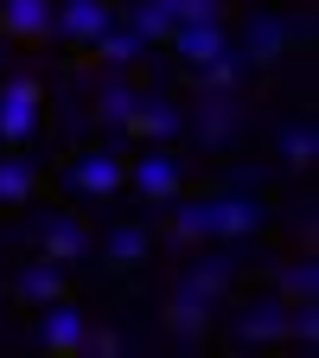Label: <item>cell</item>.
<instances>
[{
  "label": "cell",
  "instance_id": "1",
  "mask_svg": "<svg viewBox=\"0 0 319 358\" xmlns=\"http://www.w3.org/2000/svg\"><path fill=\"white\" fill-rule=\"evenodd\" d=\"M26 237H32V250H38L45 262H58V268H77V262L96 256L89 231H83L71 211H45V217H32V224H26Z\"/></svg>",
  "mask_w": 319,
  "mask_h": 358
},
{
  "label": "cell",
  "instance_id": "2",
  "mask_svg": "<svg viewBox=\"0 0 319 358\" xmlns=\"http://www.w3.org/2000/svg\"><path fill=\"white\" fill-rule=\"evenodd\" d=\"M45 115V83L38 77H7L0 83V148H26Z\"/></svg>",
  "mask_w": 319,
  "mask_h": 358
},
{
  "label": "cell",
  "instance_id": "3",
  "mask_svg": "<svg viewBox=\"0 0 319 358\" xmlns=\"http://www.w3.org/2000/svg\"><path fill=\"white\" fill-rule=\"evenodd\" d=\"M179 134H186V109H179L172 96H160V90H141V103H134L121 141H141V148H172Z\"/></svg>",
  "mask_w": 319,
  "mask_h": 358
},
{
  "label": "cell",
  "instance_id": "4",
  "mask_svg": "<svg viewBox=\"0 0 319 358\" xmlns=\"http://www.w3.org/2000/svg\"><path fill=\"white\" fill-rule=\"evenodd\" d=\"M83 333H89V320H83V307H77L71 294H58V301H45V307H38L32 339L52 352V358H77V352H83Z\"/></svg>",
  "mask_w": 319,
  "mask_h": 358
},
{
  "label": "cell",
  "instance_id": "5",
  "mask_svg": "<svg viewBox=\"0 0 319 358\" xmlns=\"http://www.w3.org/2000/svg\"><path fill=\"white\" fill-rule=\"evenodd\" d=\"M128 186L141 192V205H172L179 192H186V166H179V154H166V148H147L128 166Z\"/></svg>",
  "mask_w": 319,
  "mask_h": 358
},
{
  "label": "cell",
  "instance_id": "6",
  "mask_svg": "<svg viewBox=\"0 0 319 358\" xmlns=\"http://www.w3.org/2000/svg\"><path fill=\"white\" fill-rule=\"evenodd\" d=\"M186 128L198 134L205 154H223V148L243 134V103H237V90H223V96H198V115H186Z\"/></svg>",
  "mask_w": 319,
  "mask_h": 358
},
{
  "label": "cell",
  "instance_id": "7",
  "mask_svg": "<svg viewBox=\"0 0 319 358\" xmlns=\"http://www.w3.org/2000/svg\"><path fill=\"white\" fill-rule=\"evenodd\" d=\"M121 186H128V160H121L115 141H109V148H89V154L71 160V192H83V199H115Z\"/></svg>",
  "mask_w": 319,
  "mask_h": 358
},
{
  "label": "cell",
  "instance_id": "8",
  "mask_svg": "<svg viewBox=\"0 0 319 358\" xmlns=\"http://www.w3.org/2000/svg\"><path fill=\"white\" fill-rule=\"evenodd\" d=\"M230 45H237V52H243L255 71H268V64H281V58H288V20H281V13H268V7H255Z\"/></svg>",
  "mask_w": 319,
  "mask_h": 358
},
{
  "label": "cell",
  "instance_id": "9",
  "mask_svg": "<svg viewBox=\"0 0 319 358\" xmlns=\"http://www.w3.org/2000/svg\"><path fill=\"white\" fill-rule=\"evenodd\" d=\"M262 224H268V205H262L249 186L217 192V243H249Z\"/></svg>",
  "mask_w": 319,
  "mask_h": 358
},
{
  "label": "cell",
  "instance_id": "10",
  "mask_svg": "<svg viewBox=\"0 0 319 358\" xmlns=\"http://www.w3.org/2000/svg\"><path fill=\"white\" fill-rule=\"evenodd\" d=\"M237 339L243 345H281L288 339V301L281 294H249L237 313Z\"/></svg>",
  "mask_w": 319,
  "mask_h": 358
},
{
  "label": "cell",
  "instance_id": "11",
  "mask_svg": "<svg viewBox=\"0 0 319 358\" xmlns=\"http://www.w3.org/2000/svg\"><path fill=\"white\" fill-rule=\"evenodd\" d=\"M115 26V13H109V0H58V20H52V38H71V45H96L103 32Z\"/></svg>",
  "mask_w": 319,
  "mask_h": 358
},
{
  "label": "cell",
  "instance_id": "12",
  "mask_svg": "<svg viewBox=\"0 0 319 358\" xmlns=\"http://www.w3.org/2000/svg\"><path fill=\"white\" fill-rule=\"evenodd\" d=\"M230 282H237V256H198L186 275H179L172 294H186V301H198V307H217L223 294H230Z\"/></svg>",
  "mask_w": 319,
  "mask_h": 358
},
{
  "label": "cell",
  "instance_id": "13",
  "mask_svg": "<svg viewBox=\"0 0 319 358\" xmlns=\"http://www.w3.org/2000/svg\"><path fill=\"white\" fill-rule=\"evenodd\" d=\"M58 20V0H0V32L20 45H45Z\"/></svg>",
  "mask_w": 319,
  "mask_h": 358
},
{
  "label": "cell",
  "instance_id": "14",
  "mask_svg": "<svg viewBox=\"0 0 319 358\" xmlns=\"http://www.w3.org/2000/svg\"><path fill=\"white\" fill-rule=\"evenodd\" d=\"M172 243H217V192L172 199Z\"/></svg>",
  "mask_w": 319,
  "mask_h": 358
},
{
  "label": "cell",
  "instance_id": "15",
  "mask_svg": "<svg viewBox=\"0 0 319 358\" xmlns=\"http://www.w3.org/2000/svg\"><path fill=\"white\" fill-rule=\"evenodd\" d=\"M134 103H141V90L128 83V71H109L103 83H96V122L121 141V128H128V115H134Z\"/></svg>",
  "mask_w": 319,
  "mask_h": 358
},
{
  "label": "cell",
  "instance_id": "16",
  "mask_svg": "<svg viewBox=\"0 0 319 358\" xmlns=\"http://www.w3.org/2000/svg\"><path fill=\"white\" fill-rule=\"evenodd\" d=\"M172 52L186 58V71H198V64H211V58L230 52V26H223V20H211V26H179L172 32Z\"/></svg>",
  "mask_w": 319,
  "mask_h": 358
},
{
  "label": "cell",
  "instance_id": "17",
  "mask_svg": "<svg viewBox=\"0 0 319 358\" xmlns=\"http://www.w3.org/2000/svg\"><path fill=\"white\" fill-rule=\"evenodd\" d=\"M13 294L26 301V307H45V301H58V294H71V282H64V268L58 262H45V256H32L20 275H13Z\"/></svg>",
  "mask_w": 319,
  "mask_h": 358
},
{
  "label": "cell",
  "instance_id": "18",
  "mask_svg": "<svg viewBox=\"0 0 319 358\" xmlns=\"http://www.w3.org/2000/svg\"><path fill=\"white\" fill-rule=\"evenodd\" d=\"M154 256V231L147 224H115V231L103 237V262L109 268H147Z\"/></svg>",
  "mask_w": 319,
  "mask_h": 358
},
{
  "label": "cell",
  "instance_id": "19",
  "mask_svg": "<svg viewBox=\"0 0 319 358\" xmlns=\"http://www.w3.org/2000/svg\"><path fill=\"white\" fill-rule=\"evenodd\" d=\"M243 77H249V58L230 45L223 58H211V64L192 71V96H223V90H243Z\"/></svg>",
  "mask_w": 319,
  "mask_h": 358
},
{
  "label": "cell",
  "instance_id": "20",
  "mask_svg": "<svg viewBox=\"0 0 319 358\" xmlns=\"http://www.w3.org/2000/svg\"><path fill=\"white\" fill-rule=\"evenodd\" d=\"M275 148H281V166L288 173H306L313 160H319V128L300 115V122H281L275 128Z\"/></svg>",
  "mask_w": 319,
  "mask_h": 358
},
{
  "label": "cell",
  "instance_id": "21",
  "mask_svg": "<svg viewBox=\"0 0 319 358\" xmlns=\"http://www.w3.org/2000/svg\"><path fill=\"white\" fill-rule=\"evenodd\" d=\"M275 294H281L288 307H306V301H319V262H313V256H294V262H281V268H275Z\"/></svg>",
  "mask_w": 319,
  "mask_h": 358
},
{
  "label": "cell",
  "instance_id": "22",
  "mask_svg": "<svg viewBox=\"0 0 319 358\" xmlns=\"http://www.w3.org/2000/svg\"><path fill=\"white\" fill-rule=\"evenodd\" d=\"M38 192V166L26 154H0V211H13Z\"/></svg>",
  "mask_w": 319,
  "mask_h": 358
},
{
  "label": "cell",
  "instance_id": "23",
  "mask_svg": "<svg viewBox=\"0 0 319 358\" xmlns=\"http://www.w3.org/2000/svg\"><path fill=\"white\" fill-rule=\"evenodd\" d=\"M160 320H166V333H172V339H205L211 307H198V301H186V294H172V301L160 307Z\"/></svg>",
  "mask_w": 319,
  "mask_h": 358
},
{
  "label": "cell",
  "instance_id": "24",
  "mask_svg": "<svg viewBox=\"0 0 319 358\" xmlns=\"http://www.w3.org/2000/svg\"><path fill=\"white\" fill-rule=\"evenodd\" d=\"M89 52H96V64H109V71H128L134 58H141V52H147V45H141V38H134L128 26H109V32L96 38V45H89Z\"/></svg>",
  "mask_w": 319,
  "mask_h": 358
},
{
  "label": "cell",
  "instance_id": "25",
  "mask_svg": "<svg viewBox=\"0 0 319 358\" xmlns=\"http://www.w3.org/2000/svg\"><path fill=\"white\" fill-rule=\"evenodd\" d=\"M128 32L141 38V45H172L179 20H166L160 7H147V0H134V7H128Z\"/></svg>",
  "mask_w": 319,
  "mask_h": 358
},
{
  "label": "cell",
  "instance_id": "26",
  "mask_svg": "<svg viewBox=\"0 0 319 358\" xmlns=\"http://www.w3.org/2000/svg\"><path fill=\"white\" fill-rule=\"evenodd\" d=\"M147 7H160L179 26H211V20H223V0H147Z\"/></svg>",
  "mask_w": 319,
  "mask_h": 358
},
{
  "label": "cell",
  "instance_id": "27",
  "mask_svg": "<svg viewBox=\"0 0 319 358\" xmlns=\"http://www.w3.org/2000/svg\"><path fill=\"white\" fill-rule=\"evenodd\" d=\"M288 339H294V345H313V339H319V301L288 307Z\"/></svg>",
  "mask_w": 319,
  "mask_h": 358
},
{
  "label": "cell",
  "instance_id": "28",
  "mask_svg": "<svg viewBox=\"0 0 319 358\" xmlns=\"http://www.w3.org/2000/svg\"><path fill=\"white\" fill-rule=\"evenodd\" d=\"M121 345H128V339H121L115 327H89V333H83V352H96V358H115Z\"/></svg>",
  "mask_w": 319,
  "mask_h": 358
},
{
  "label": "cell",
  "instance_id": "29",
  "mask_svg": "<svg viewBox=\"0 0 319 358\" xmlns=\"http://www.w3.org/2000/svg\"><path fill=\"white\" fill-rule=\"evenodd\" d=\"M0 301H7V282H0Z\"/></svg>",
  "mask_w": 319,
  "mask_h": 358
}]
</instances>
